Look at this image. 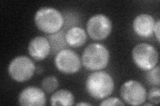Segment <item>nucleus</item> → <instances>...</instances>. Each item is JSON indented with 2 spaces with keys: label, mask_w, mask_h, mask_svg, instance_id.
<instances>
[{
  "label": "nucleus",
  "mask_w": 160,
  "mask_h": 106,
  "mask_svg": "<svg viewBox=\"0 0 160 106\" xmlns=\"http://www.w3.org/2000/svg\"><path fill=\"white\" fill-rule=\"evenodd\" d=\"M87 32L95 41L106 39L112 30V23L109 18L103 14H96L89 19L86 25Z\"/></svg>",
  "instance_id": "nucleus-6"
},
{
  "label": "nucleus",
  "mask_w": 160,
  "mask_h": 106,
  "mask_svg": "<svg viewBox=\"0 0 160 106\" xmlns=\"http://www.w3.org/2000/svg\"><path fill=\"white\" fill-rule=\"evenodd\" d=\"M76 105H92L91 104H88V103H86V102H79V103H78L76 104Z\"/></svg>",
  "instance_id": "nucleus-19"
},
{
  "label": "nucleus",
  "mask_w": 160,
  "mask_h": 106,
  "mask_svg": "<svg viewBox=\"0 0 160 106\" xmlns=\"http://www.w3.org/2000/svg\"><path fill=\"white\" fill-rule=\"evenodd\" d=\"M74 104L73 94L67 90H59L53 93L50 98V104L57 105H72Z\"/></svg>",
  "instance_id": "nucleus-13"
},
{
  "label": "nucleus",
  "mask_w": 160,
  "mask_h": 106,
  "mask_svg": "<svg viewBox=\"0 0 160 106\" xmlns=\"http://www.w3.org/2000/svg\"><path fill=\"white\" fill-rule=\"evenodd\" d=\"M59 86L58 78L53 76H49L44 78L42 82V88L47 93H52Z\"/></svg>",
  "instance_id": "nucleus-14"
},
{
  "label": "nucleus",
  "mask_w": 160,
  "mask_h": 106,
  "mask_svg": "<svg viewBox=\"0 0 160 106\" xmlns=\"http://www.w3.org/2000/svg\"><path fill=\"white\" fill-rule=\"evenodd\" d=\"M132 57L137 67L148 71L156 67L158 62V52L153 46L148 43H139L132 49Z\"/></svg>",
  "instance_id": "nucleus-4"
},
{
  "label": "nucleus",
  "mask_w": 160,
  "mask_h": 106,
  "mask_svg": "<svg viewBox=\"0 0 160 106\" xmlns=\"http://www.w3.org/2000/svg\"><path fill=\"white\" fill-rule=\"evenodd\" d=\"M120 94L124 102L131 105H142L147 98L146 88L134 80H128L122 85Z\"/></svg>",
  "instance_id": "nucleus-7"
},
{
  "label": "nucleus",
  "mask_w": 160,
  "mask_h": 106,
  "mask_svg": "<svg viewBox=\"0 0 160 106\" xmlns=\"http://www.w3.org/2000/svg\"><path fill=\"white\" fill-rule=\"evenodd\" d=\"M18 102L20 105L43 106L46 104V96L43 89L29 86L20 92Z\"/></svg>",
  "instance_id": "nucleus-9"
},
{
  "label": "nucleus",
  "mask_w": 160,
  "mask_h": 106,
  "mask_svg": "<svg viewBox=\"0 0 160 106\" xmlns=\"http://www.w3.org/2000/svg\"><path fill=\"white\" fill-rule=\"evenodd\" d=\"M51 44L48 39L43 36H38L30 41L28 50L30 57L37 61H41L51 52Z\"/></svg>",
  "instance_id": "nucleus-10"
},
{
  "label": "nucleus",
  "mask_w": 160,
  "mask_h": 106,
  "mask_svg": "<svg viewBox=\"0 0 160 106\" xmlns=\"http://www.w3.org/2000/svg\"><path fill=\"white\" fill-rule=\"evenodd\" d=\"M108 48L100 43H92L84 49L82 56L83 67L91 71H99L106 68L109 61Z\"/></svg>",
  "instance_id": "nucleus-2"
},
{
  "label": "nucleus",
  "mask_w": 160,
  "mask_h": 106,
  "mask_svg": "<svg viewBox=\"0 0 160 106\" xmlns=\"http://www.w3.org/2000/svg\"><path fill=\"white\" fill-rule=\"evenodd\" d=\"M148 99L155 105H158L160 101V90L159 88H152L148 93Z\"/></svg>",
  "instance_id": "nucleus-16"
},
{
  "label": "nucleus",
  "mask_w": 160,
  "mask_h": 106,
  "mask_svg": "<svg viewBox=\"0 0 160 106\" xmlns=\"http://www.w3.org/2000/svg\"><path fill=\"white\" fill-rule=\"evenodd\" d=\"M36 70L35 64L29 57L18 56L10 62L8 73L15 81L24 82L28 81L33 76Z\"/></svg>",
  "instance_id": "nucleus-5"
},
{
  "label": "nucleus",
  "mask_w": 160,
  "mask_h": 106,
  "mask_svg": "<svg viewBox=\"0 0 160 106\" xmlns=\"http://www.w3.org/2000/svg\"><path fill=\"white\" fill-rule=\"evenodd\" d=\"M143 105H144V106H146V105H149V106H152L153 105H152V104H143Z\"/></svg>",
  "instance_id": "nucleus-20"
},
{
  "label": "nucleus",
  "mask_w": 160,
  "mask_h": 106,
  "mask_svg": "<svg viewBox=\"0 0 160 106\" xmlns=\"http://www.w3.org/2000/svg\"><path fill=\"white\" fill-rule=\"evenodd\" d=\"M154 18L147 13L138 16L133 21V29L138 36L141 37H150L153 33L155 26Z\"/></svg>",
  "instance_id": "nucleus-11"
},
{
  "label": "nucleus",
  "mask_w": 160,
  "mask_h": 106,
  "mask_svg": "<svg viewBox=\"0 0 160 106\" xmlns=\"http://www.w3.org/2000/svg\"><path fill=\"white\" fill-rule=\"evenodd\" d=\"M159 26H160V21L159 19H158L157 21H156V23H155V26L153 29V33H155V36L156 37V39L158 43L160 41V39H159Z\"/></svg>",
  "instance_id": "nucleus-18"
},
{
  "label": "nucleus",
  "mask_w": 160,
  "mask_h": 106,
  "mask_svg": "<svg viewBox=\"0 0 160 106\" xmlns=\"http://www.w3.org/2000/svg\"><path fill=\"white\" fill-rule=\"evenodd\" d=\"M54 62L59 71L66 74L76 73L82 64L79 55L70 49L60 50L55 57Z\"/></svg>",
  "instance_id": "nucleus-8"
},
{
  "label": "nucleus",
  "mask_w": 160,
  "mask_h": 106,
  "mask_svg": "<svg viewBox=\"0 0 160 106\" xmlns=\"http://www.w3.org/2000/svg\"><path fill=\"white\" fill-rule=\"evenodd\" d=\"M102 106H109V105H125V104L120 99L118 98H108L104 99L102 102L99 104Z\"/></svg>",
  "instance_id": "nucleus-17"
},
{
  "label": "nucleus",
  "mask_w": 160,
  "mask_h": 106,
  "mask_svg": "<svg viewBox=\"0 0 160 106\" xmlns=\"http://www.w3.org/2000/svg\"><path fill=\"white\" fill-rule=\"evenodd\" d=\"M66 41L72 47H81L87 41V34L82 27H73L70 28L66 35Z\"/></svg>",
  "instance_id": "nucleus-12"
},
{
  "label": "nucleus",
  "mask_w": 160,
  "mask_h": 106,
  "mask_svg": "<svg viewBox=\"0 0 160 106\" xmlns=\"http://www.w3.org/2000/svg\"><path fill=\"white\" fill-rule=\"evenodd\" d=\"M115 87L113 78L104 71H95L89 75L86 82L87 92L96 99H103L111 95Z\"/></svg>",
  "instance_id": "nucleus-1"
},
{
  "label": "nucleus",
  "mask_w": 160,
  "mask_h": 106,
  "mask_svg": "<svg viewBox=\"0 0 160 106\" xmlns=\"http://www.w3.org/2000/svg\"><path fill=\"white\" fill-rule=\"evenodd\" d=\"M146 78L147 81L151 84L159 85V67H154L153 68L147 71Z\"/></svg>",
  "instance_id": "nucleus-15"
},
{
  "label": "nucleus",
  "mask_w": 160,
  "mask_h": 106,
  "mask_svg": "<svg viewBox=\"0 0 160 106\" xmlns=\"http://www.w3.org/2000/svg\"><path fill=\"white\" fill-rule=\"evenodd\" d=\"M34 22L41 31L46 34H54L62 28L64 18L57 9L43 7L38 9L36 13Z\"/></svg>",
  "instance_id": "nucleus-3"
}]
</instances>
